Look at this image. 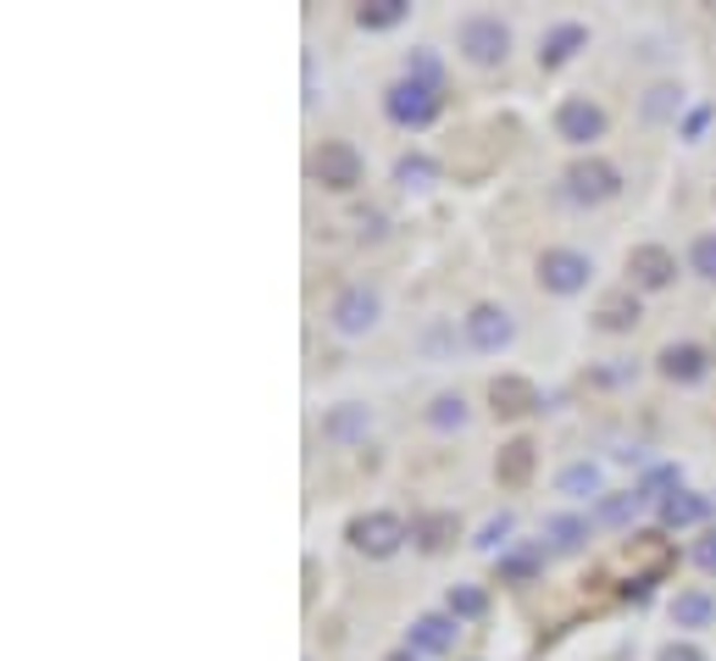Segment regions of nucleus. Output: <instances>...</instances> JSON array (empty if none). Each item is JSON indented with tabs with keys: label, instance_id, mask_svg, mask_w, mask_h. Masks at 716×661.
I'll use <instances>...</instances> for the list:
<instances>
[{
	"label": "nucleus",
	"instance_id": "nucleus-29",
	"mask_svg": "<svg viewBox=\"0 0 716 661\" xmlns=\"http://www.w3.org/2000/svg\"><path fill=\"white\" fill-rule=\"evenodd\" d=\"M683 106V90L677 84H655L650 95H644V117H672Z\"/></svg>",
	"mask_w": 716,
	"mask_h": 661
},
{
	"label": "nucleus",
	"instance_id": "nucleus-4",
	"mask_svg": "<svg viewBox=\"0 0 716 661\" xmlns=\"http://www.w3.org/2000/svg\"><path fill=\"white\" fill-rule=\"evenodd\" d=\"M311 173H317V184H322V189H333V195H350L355 184H362L367 162H362V151H355V145H344V140H328V145L311 156Z\"/></svg>",
	"mask_w": 716,
	"mask_h": 661
},
{
	"label": "nucleus",
	"instance_id": "nucleus-37",
	"mask_svg": "<svg viewBox=\"0 0 716 661\" xmlns=\"http://www.w3.org/2000/svg\"><path fill=\"white\" fill-rule=\"evenodd\" d=\"M694 561H699L705 572H716V528H710V534H705V539L694 545Z\"/></svg>",
	"mask_w": 716,
	"mask_h": 661
},
{
	"label": "nucleus",
	"instance_id": "nucleus-2",
	"mask_svg": "<svg viewBox=\"0 0 716 661\" xmlns=\"http://www.w3.org/2000/svg\"><path fill=\"white\" fill-rule=\"evenodd\" d=\"M456 45H461V56H467V62L495 68V62H506V51H511V29H506L500 18H489V12H473V18H461Z\"/></svg>",
	"mask_w": 716,
	"mask_h": 661
},
{
	"label": "nucleus",
	"instance_id": "nucleus-33",
	"mask_svg": "<svg viewBox=\"0 0 716 661\" xmlns=\"http://www.w3.org/2000/svg\"><path fill=\"white\" fill-rule=\"evenodd\" d=\"M655 661H705V650H699L694 639H666V644L655 650Z\"/></svg>",
	"mask_w": 716,
	"mask_h": 661
},
{
	"label": "nucleus",
	"instance_id": "nucleus-10",
	"mask_svg": "<svg viewBox=\"0 0 716 661\" xmlns=\"http://www.w3.org/2000/svg\"><path fill=\"white\" fill-rule=\"evenodd\" d=\"M627 272H633L639 289H666L677 278V256L666 245H633L627 250Z\"/></svg>",
	"mask_w": 716,
	"mask_h": 661
},
{
	"label": "nucleus",
	"instance_id": "nucleus-26",
	"mask_svg": "<svg viewBox=\"0 0 716 661\" xmlns=\"http://www.w3.org/2000/svg\"><path fill=\"white\" fill-rule=\"evenodd\" d=\"M445 611H450V617H484V611H489V595H484L478 583H456V589L445 595Z\"/></svg>",
	"mask_w": 716,
	"mask_h": 661
},
{
	"label": "nucleus",
	"instance_id": "nucleus-19",
	"mask_svg": "<svg viewBox=\"0 0 716 661\" xmlns=\"http://www.w3.org/2000/svg\"><path fill=\"white\" fill-rule=\"evenodd\" d=\"M710 617H716V600H710L705 589H683V595L672 600V622H677V628H710Z\"/></svg>",
	"mask_w": 716,
	"mask_h": 661
},
{
	"label": "nucleus",
	"instance_id": "nucleus-23",
	"mask_svg": "<svg viewBox=\"0 0 716 661\" xmlns=\"http://www.w3.org/2000/svg\"><path fill=\"white\" fill-rule=\"evenodd\" d=\"M556 484H561V495H572V500H589V495H600V467H594V462H572V467H567Z\"/></svg>",
	"mask_w": 716,
	"mask_h": 661
},
{
	"label": "nucleus",
	"instance_id": "nucleus-13",
	"mask_svg": "<svg viewBox=\"0 0 716 661\" xmlns=\"http://www.w3.org/2000/svg\"><path fill=\"white\" fill-rule=\"evenodd\" d=\"M655 362H661V373H666L672 384H699V379H705V368H710V362H705V351H699V345H688V340L666 345Z\"/></svg>",
	"mask_w": 716,
	"mask_h": 661
},
{
	"label": "nucleus",
	"instance_id": "nucleus-6",
	"mask_svg": "<svg viewBox=\"0 0 716 661\" xmlns=\"http://www.w3.org/2000/svg\"><path fill=\"white\" fill-rule=\"evenodd\" d=\"M378 311H384V300H378V289H367V283H350V289H339V300L328 306V317H333V328H339L344 340L367 334V328L378 322Z\"/></svg>",
	"mask_w": 716,
	"mask_h": 661
},
{
	"label": "nucleus",
	"instance_id": "nucleus-31",
	"mask_svg": "<svg viewBox=\"0 0 716 661\" xmlns=\"http://www.w3.org/2000/svg\"><path fill=\"white\" fill-rule=\"evenodd\" d=\"M688 267H694L699 278H716V234H699V239L688 245Z\"/></svg>",
	"mask_w": 716,
	"mask_h": 661
},
{
	"label": "nucleus",
	"instance_id": "nucleus-27",
	"mask_svg": "<svg viewBox=\"0 0 716 661\" xmlns=\"http://www.w3.org/2000/svg\"><path fill=\"white\" fill-rule=\"evenodd\" d=\"M428 423H434V428H461V423H467V401H461V395H439V401L428 406Z\"/></svg>",
	"mask_w": 716,
	"mask_h": 661
},
{
	"label": "nucleus",
	"instance_id": "nucleus-24",
	"mask_svg": "<svg viewBox=\"0 0 716 661\" xmlns=\"http://www.w3.org/2000/svg\"><path fill=\"white\" fill-rule=\"evenodd\" d=\"M406 12H412L406 0H367V7L355 12V23H362V29H395Z\"/></svg>",
	"mask_w": 716,
	"mask_h": 661
},
{
	"label": "nucleus",
	"instance_id": "nucleus-36",
	"mask_svg": "<svg viewBox=\"0 0 716 661\" xmlns=\"http://www.w3.org/2000/svg\"><path fill=\"white\" fill-rule=\"evenodd\" d=\"M705 123H710V106H694V112L683 117V140H699V134H705Z\"/></svg>",
	"mask_w": 716,
	"mask_h": 661
},
{
	"label": "nucleus",
	"instance_id": "nucleus-17",
	"mask_svg": "<svg viewBox=\"0 0 716 661\" xmlns=\"http://www.w3.org/2000/svg\"><path fill=\"white\" fill-rule=\"evenodd\" d=\"M456 534H461L456 512H428V517H417V523H412V539H417V550H428V556L450 550V545H456Z\"/></svg>",
	"mask_w": 716,
	"mask_h": 661
},
{
	"label": "nucleus",
	"instance_id": "nucleus-1",
	"mask_svg": "<svg viewBox=\"0 0 716 661\" xmlns=\"http://www.w3.org/2000/svg\"><path fill=\"white\" fill-rule=\"evenodd\" d=\"M622 189V173L605 162V156H578L567 173H561V195L572 200V206H600V200H611Z\"/></svg>",
	"mask_w": 716,
	"mask_h": 661
},
{
	"label": "nucleus",
	"instance_id": "nucleus-25",
	"mask_svg": "<svg viewBox=\"0 0 716 661\" xmlns=\"http://www.w3.org/2000/svg\"><path fill=\"white\" fill-rule=\"evenodd\" d=\"M633 561H644V567H650V578H655V572H666V567H672V550H666V539H661V534H633Z\"/></svg>",
	"mask_w": 716,
	"mask_h": 661
},
{
	"label": "nucleus",
	"instance_id": "nucleus-18",
	"mask_svg": "<svg viewBox=\"0 0 716 661\" xmlns=\"http://www.w3.org/2000/svg\"><path fill=\"white\" fill-rule=\"evenodd\" d=\"M367 428H373V412H367V406H355V401H344V406H333V412L322 417V440H339V445L362 440Z\"/></svg>",
	"mask_w": 716,
	"mask_h": 661
},
{
	"label": "nucleus",
	"instance_id": "nucleus-20",
	"mask_svg": "<svg viewBox=\"0 0 716 661\" xmlns=\"http://www.w3.org/2000/svg\"><path fill=\"white\" fill-rule=\"evenodd\" d=\"M439 178V162L428 156V151H406L401 162H395V184L401 189H428Z\"/></svg>",
	"mask_w": 716,
	"mask_h": 661
},
{
	"label": "nucleus",
	"instance_id": "nucleus-8",
	"mask_svg": "<svg viewBox=\"0 0 716 661\" xmlns=\"http://www.w3.org/2000/svg\"><path fill=\"white\" fill-rule=\"evenodd\" d=\"M556 134H561L567 145H594V140L605 134V112H600L594 101L572 95V101L556 106Z\"/></svg>",
	"mask_w": 716,
	"mask_h": 661
},
{
	"label": "nucleus",
	"instance_id": "nucleus-30",
	"mask_svg": "<svg viewBox=\"0 0 716 661\" xmlns=\"http://www.w3.org/2000/svg\"><path fill=\"white\" fill-rule=\"evenodd\" d=\"M639 500H644V495H639V489H627V495H605V500H600V512H594V517H600V523H627V517H633V512H639Z\"/></svg>",
	"mask_w": 716,
	"mask_h": 661
},
{
	"label": "nucleus",
	"instance_id": "nucleus-15",
	"mask_svg": "<svg viewBox=\"0 0 716 661\" xmlns=\"http://www.w3.org/2000/svg\"><path fill=\"white\" fill-rule=\"evenodd\" d=\"M450 644H456V617H450V611H428V617H417V622H412L406 650H428V655H439V650H450Z\"/></svg>",
	"mask_w": 716,
	"mask_h": 661
},
{
	"label": "nucleus",
	"instance_id": "nucleus-9",
	"mask_svg": "<svg viewBox=\"0 0 716 661\" xmlns=\"http://www.w3.org/2000/svg\"><path fill=\"white\" fill-rule=\"evenodd\" d=\"M511 334H517V322H511L506 306H473V311H467V340H473L478 351H506Z\"/></svg>",
	"mask_w": 716,
	"mask_h": 661
},
{
	"label": "nucleus",
	"instance_id": "nucleus-28",
	"mask_svg": "<svg viewBox=\"0 0 716 661\" xmlns=\"http://www.w3.org/2000/svg\"><path fill=\"white\" fill-rule=\"evenodd\" d=\"M401 79H417V84H434V90H439V79H445V73H439V56H434V51H412Z\"/></svg>",
	"mask_w": 716,
	"mask_h": 661
},
{
	"label": "nucleus",
	"instance_id": "nucleus-7",
	"mask_svg": "<svg viewBox=\"0 0 716 661\" xmlns=\"http://www.w3.org/2000/svg\"><path fill=\"white\" fill-rule=\"evenodd\" d=\"M589 278H594V267L583 250H544L539 256V283L550 295H578V289H589Z\"/></svg>",
	"mask_w": 716,
	"mask_h": 661
},
{
	"label": "nucleus",
	"instance_id": "nucleus-34",
	"mask_svg": "<svg viewBox=\"0 0 716 661\" xmlns=\"http://www.w3.org/2000/svg\"><path fill=\"white\" fill-rule=\"evenodd\" d=\"M506 534H511V512H500V517H489V523H484V534H478V550H495Z\"/></svg>",
	"mask_w": 716,
	"mask_h": 661
},
{
	"label": "nucleus",
	"instance_id": "nucleus-16",
	"mask_svg": "<svg viewBox=\"0 0 716 661\" xmlns=\"http://www.w3.org/2000/svg\"><path fill=\"white\" fill-rule=\"evenodd\" d=\"M639 295L633 289H611L600 306H594V328H605V334H627V328L639 322Z\"/></svg>",
	"mask_w": 716,
	"mask_h": 661
},
{
	"label": "nucleus",
	"instance_id": "nucleus-12",
	"mask_svg": "<svg viewBox=\"0 0 716 661\" xmlns=\"http://www.w3.org/2000/svg\"><path fill=\"white\" fill-rule=\"evenodd\" d=\"M583 45H589V29H583V23H556V29H544V40H539V68H561V62H572Z\"/></svg>",
	"mask_w": 716,
	"mask_h": 661
},
{
	"label": "nucleus",
	"instance_id": "nucleus-22",
	"mask_svg": "<svg viewBox=\"0 0 716 661\" xmlns=\"http://www.w3.org/2000/svg\"><path fill=\"white\" fill-rule=\"evenodd\" d=\"M544 539H550L556 550H578V545L589 539V523H583V517H567V512H556V517H544Z\"/></svg>",
	"mask_w": 716,
	"mask_h": 661
},
{
	"label": "nucleus",
	"instance_id": "nucleus-21",
	"mask_svg": "<svg viewBox=\"0 0 716 661\" xmlns=\"http://www.w3.org/2000/svg\"><path fill=\"white\" fill-rule=\"evenodd\" d=\"M705 512H710V500H699V495H688V489L661 495V523H666V528H683V523H694V517H705Z\"/></svg>",
	"mask_w": 716,
	"mask_h": 661
},
{
	"label": "nucleus",
	"instance_id": "nucleus-11",
	"mask_svg": "<svg viewBox=\"0 0 716 661\" xmlns=\"http://www.w3.org/2000/svg\"><path fill=\"white\" fill-rule=\"evenodd\" d=\"M489 406H495V417H528V412H539L544 401H539V390H533L528 379L506 373V379L489 384Z\"/></svg>",
	"mask_w": 716,
	"mask_h": 661
},
{
	"label": "nucleus",
	"instance_id": "nucleus-35",
	"mask_svg": "<svg viewBox=\"0 0 716 661\" xmlns=\"http://www.w3.org/2000/svg\"><path fill=\"white\" fill-rule=\"evenodd\" d=\"M533 567H539V550H517V556L500 561V578H528Z\"/></svg>",
	"mask_w": 716,
	"mask_h": 661
},
{
	"label": "nucleus",
	"instance_id": "nucleus-5",
	"mask_svg": "<svg viewBox=\"0 0 716 661\" xmlns=\"http://www.w3.org/2000/svg\"><path fill=\"white\" fill-rule=\"evenodd\" d=\"M384 112H390L401 128H428L434 112H439V90H434V84H417V79H401V84H390Z\"/></svg>",
	"mask_w": 716,
	"mask_h": 661
},
{
	"label": "nucleus",
	"instance_id": "nucleus-14",
	"mask_svg": "<svg viewBox=\"0 0 716 661\" xmlns=\"http://www.w3.org/2000/svg\"><path fill=\"white\" fill-rule=\"evenodd\" d=\"M533 462H539L533 440H511V445H500V456H495V478H500L506 489H522V484L533 478Z\"/></svg>",
	"mask_w": 716,
	"mask_h": 661
},
{
	"label": "nucleus",
	"instance_id": "nucleus-38",
	"mask_svg": "<svg viewBox=\"0 0 716 661\" xmlns=\"http://www.w3.org/2000/svg\"><path fill=\"white\" fill-rule=\"evenodd\" d=\"M390 661H417V655H412V650H395V655H390Z\"/></svg>",
	"mask_w": 716,
	"mask_h": 661
},
{
	"label": "nucleus",
	"instance_id": "nucleus-32",
	"mask_svg": "<svg viewBox=\"0 0 716 661\" xmlns=\"http://www.w3.org/2000/svg\"><path fill=\"white\" fill-rule=\"evenodd\" d=\"M661 489H677V467H650V473H644L639 495H644V500H661Z\"/></svg>",
	"mask_w": 716,
	"mask_h": 661
},
{
	"label": "nucleus",
	"instance_id": "nucleus-3",
	"mask_svg": "<svg viewBox=\"0 0 716 661\" xmlns=\"http://www.w3.org/2000/svg\"><path fill=\"white\" fill-rule=\"evenodd\" d=\"M344 539L362 550V556H373V561H384V556H395L401 545H406V523L395 517V512H362L350 528H344Z\"/></svg>",
	"mask_w": 716,
	"mask_h": 661
}]
</instances>
